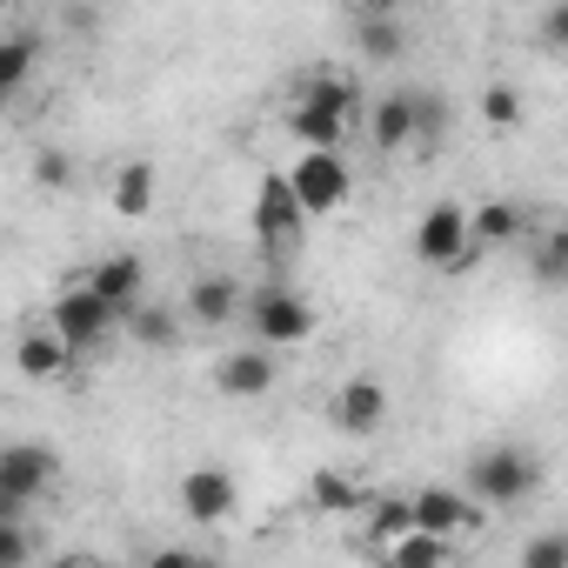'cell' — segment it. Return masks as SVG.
<instances>
[{
  "label": "cell",
  "mask_w": 568,
  "mask_h": 568,
  "mask_svg": "<svg viewBox=\"0 0 568 568\" xmlns=\"http://www.w3.org/2000/svg\"><path fill=\"white\" fill-rule=\"evenodd\" d=\"M88 295H101L114 315H128L134 302H148V261L141 254H128V247H114V254H101V261H88Z\"/></svg>",
  "instance_id": "obj_12"
},
{
  "label": "cell",
  "mask_w": 568,
  "mask_h": 568,
  "mask_svg": "<svg viewBox=\"0 0 568 568\" xmlns=\"http://www.w3.org/2000/svg\"><path fill=\"white\" fill-rule=\"evenodd\" d=\"M402 501H408V528H415V535H435V541H448V548H455V541H475V535L488 528V515H481L455 481H422V488L402 495Z\"/></svg>",
  "instance_id": "obj_5"
},
{
  "label": "cell",
  "mask_w": 568,
  "mask_h": 568,
  "mask_svg": "<svg viewBox=\"0 0 568 568\" xmlns=\"http://www.w3.org/2000/svg\"><path fill=\"white\" fill-rule=\"evenodd\" d=\"M541 48H548V54L568 48V8H548V14H541Z\"/></svg>",
  "instance_id": "obj_32"
},
{
  "label": "cell",
  "mask_w": 568,
  "mask_h": 568,
  "mask_svg": "<svg viewBox=\"0 0 568 568\" xmlns=\"http://www.w3.org/2000/svg\"><path fill=\"white\" fill-rule=\"evenodd\" d=\"M41 568H101L94 555H81V548H68V555H54V561H41Z\"/></svg>",
  "instance_id": "obj_33"
},
{
  "label": "cell",
  "mask_w": 568,
  "mask_h": 568,
  "mask_svg": "<svg viewBox=\"0 0 568 568\" xmlns=\"http://www.w3.org/2000/svg\"><path fill=\"white\" fill-rule=\"evenodd\" d=\"M28 561H34L28 521H0V568H28Z\"/></svg>",
  "instance_id": "obj_30"
},
{
  "label": "cell",
  "mask_w": 568,
  "mask_h": 568,
  "mask_svg": "<svg viewBox=\"0 0 568 568\" xmlns=\"http://www.w3.org/2000/svg\"><path fill=\"white\" fill-rule=\"evenodd\" d=\"M0 521H28V501H14V495H0Z\"/></svg>",
  "instance_id": "obj_34"
},
{
  "label": "cell",
  "mask_w": 568,
  "mask_h": 568,
  "mask_svg": "<svg viewBox=\"0 0 568 568\" xmlns=\"http://www.w3.org/2000/svg\"><path fill=\"white\" fill-rule=\"evenodd\" d=\"M515 568H568V535H561V528H541V535H528Z\"/></svg>",
  "instance_id": "obj_28"
},
{
  "label": "cell",
  "mask_w": 568,
  "mask_h": 568,
  "mask_svg": "<svg viewBox=\"0 0 568 568\" xmlns=\"http://www.w3.org/2000/svg\"><path fill=\"white\" fill-rule=\"evenodd\" d=\"M475 108H481L488 128H521V88H515V81H488Z\"/></svg>",
  "instance_id": "obj_27"
},
{
  "label": "cell",
  "mask_w": 568,
  "mask_h": 568,
  "mask_svg": "<svg viewBox=\"0 0 568 568\" xmlns=\"http://www.w3.org/2000/svg\"><path fill=\"white\" fill-rule=\"evenodd\" d=\"M254 241L267 247V261H288V254H302V241H308V221H302V207L288 201L281 174H261V194H254Z\"/></svg>",
  "instance_id": "obj_7"
},
{
  "label": "cell",
  "mask_w": 568,
  "mask_h": 568,
  "mask_svg": "<svg viewBox=\"0 0 568 568\" xmlns=\"http://www.w3.org/2000/svg\"><path fill=\"white\" fill-rule=\"evenodd\" d=\"M415 114H422V94H408V88L368 101V108H362V134H368V148H375V154H402V148L415 141Z\"/></svg>",
  "instance_id": "obj_14"
},
{
  "label": "cell",
  "mask_w": 568,
  "mask_h": 568,
  "mask_svg": "<svg viewBox=\"0 0 568 568\" xmlns=\"http://www.w3.org/2000/svg\"><path fill=\"white\" fill-rule=\"evenodd\" d=\"M541 488V455L528 442H488L468 455L462 468V495L488 515V508H521L528 495Z\"/></svg>",
  "instance_id": "obj_1"
},
{
  "label": "cell",
  "mask_w": 568,
  "mask_h": 568,
  "mask_svg": "<svg viewBox=\"0 0 568 568\" xmlns=\"http://www.w3.org/2000/svg\"><path fill=\"white\" fill-rule=\"evenodd\" d=\"M241 322H247V342L254 348H302L315 342V302L302 288H288V281H261V288L241 295Z\"/></svg>",
  "instance_id": "obj_2"
},
{
  "label": "cell",
  "mask_w": 568,
  "mask_h": 568,
  "mask_svg": "<svg viewBox=\"0 0 568 568\" xmlns=\"http://www.w3.org/2000/svg\"><path fill=\"white\" fill-rule=\"evenodd\" d=\"M234 508H241V488H234L227 468L194 462V468L181 475V515H187L194 528H221V521H234Z\"/></svg>",
  "instance_id": "obj_11"
},
{
  "label": "cell",
  "mask_w": 568,
  "mask_h": 568,
  "mask_svg": "<svg viewBox=\"0 0 568 568\" xmlns=\"http://www.w3.org/2000/svg\"><path fill=\"white\" fill-rule=\"evenodd\" d=\"M121 328H128L141 348H161V355L187 335V328H181V308H161V302H134V308L121 315Z\"/></svg>",
  "instance_id": "obj_23"
},
{
  "label": "cell",
  "mask_w": 568,
  "mask_h": 568,
  "mask_svg": "<svg viewBox=\"0 0 568 568\" xmlns=\"http://www.w3.org/2000/svg\"><path fill=\"white\" fill-rule=\"evenodd\" d=\"M368 501H375V488L355 481V475H342V468H315V475H308V508H315V515H348V521H355Z\"/></svg>",
  "instance_id": "obj_21"
},
{
  "label": "cell",
  "mask_w": 568,
  "mask_h": 568,
  "mask_svg": "<svg viewBox=\"0 0 568 568\" xmlns=\"http://www.w3.org/2000/svg\"><path fill=\"white\" fill-rule=\"evenodd\" d=\"M295 101H308V108H328V114H342V121H362V81L355 74H342V68H308L302 81H295Z\"/></svg>",
  "instance_id": "obj_19"
},
{
  "label": "cell",
  "mask_w": 568,
  "mask_h": 568,
  "mask_svg": "<svg viewBox=\"0 0 568 568\" xmlns=\"http://www.w3.org/2000/svg\"><path fill=\"white\" fill-rule=\"evenodd\" d=\"M528 267H535V281H541V288H568V234H561V227H548V234L535 241Z\"/></svg>",
  "instance_id": "obj_26"
},
{
  "label": "cell",
  "mask_w": 568,
  "mask_h": 568,
  "mask_svg": "<svg viewBox=\"0 0 568 568\" xmlns=\"http://www.w3.org/2000/svg\"><path fill=\"white\" fill-rule=\"evenodd\" d=\"M241 281L234 274H194L187 281V295H181V328H194V335H221V328H234L241 322Z\"/></svg>",
  "instance_id": "obj_9"
},
{
  "label": "cell",
  "mask_w": 568,
  "mask_h": 568,
  "mask_svg": "<svg viewBox=\"0 0 568 568\" xmlns=\"http://www.w3.org/2000/svg\"><path fill=\"white\" fill-rule=\"evenodd\" d=\"M74 362H81V355H74L48 322H28V328H21V342H14V368H21L28 382H68V375H74Z\"/></svg>",
  "instance_id": "obj_15"
},
{
  "label": "cell",
  "mask_w": 568,
  "mask_h": 568,
  "mask_svg": "<svg viewBox=\"0 0 568 568\" xmlns=\"http://www.w3.org/2000/svg\"><path fill=\"white\" fill-rule=\"evenodd\" d=\"M41 68V41L34 34H0V101H14Z\"/></svg>",
  "instance_id": "obj_24"
},
{
  "label": "cell",
  "mask_w": 568,
  "mask_h": 568,
  "mask_svg": "<svg viewBox=\"0 0 568 568\" xmlns=\"http://www.w3.org/2000/svg\"><path fill=\"white\" fill-rule=\"evenodd\" d=\"M515 241H528V207H521V201L495 194V201H475V207H468V247H475V254L515 247Z\"/></svg>",
  "instance_id": "obj_17"
},
{
  "label": "cell",
  "mask_w": 568,
  "mask_h": 568,
  "mask_svg": "<svg viewBox=\"0 0 568 568\" xmlns=\"http://www.w3.org/2000/svg\"><path fill=\"white\" fill-rule=\"evenodd\" d=\"M34 187H48V194L74 187V154H68V148H41V154H34Z\"/></svg>",
  "instance_id": "obj_29"
},
{
  "label": "cell",
  "mask_w": 568,
  "mask_h": 568,
  "mask_svg": "<svg viewBox=\"0 0 568 568\" xmlns=\"http://www.w3.org/2000/svg\"><path fill=\"white\" fill-rule=\"evenodd\" d=\"M328 408H335V428H348V435H382L388 428V388L375 375H348Z\"/></svg>",
  "instance_id": "obj_16"
},
{
  "label": "cell",
  "mask_w": 568,
  "mask_h": 568,
  "mask_svg": "<svg viewBox=\"0 0 568 568\" xmlns=\"http://www.w3.org/2000/svg\"><path fill=\"white\" fill-rule=\"evenodd\" d=\"M408 247H415V261H422V267L468 274V267L481 261V254L468 247V201H435V207H422V221H415Z\"/></svg>",
  "instance_id": "obj_4"
},
{
  "label": "cell",
  "mask_w": 568,
  "mask_h": 568,
  "mask_svg": "<svg viewBox=\"0 0 568 568\" xmlns=\"http://www.w3.org/2000/svg\"><path fill=\"white\" fill-rule=\"evenodd\" d=\"M154 194H161V168H154L148 154L121 161V168H114V181H108V207H114L121 221H141V214L154 207Z\"/></svg>",
  "instance_id": "obj_20"
},
{
  "label": "cell",
  "mask_w": 568,
  "mask_h": 568,
  "mask_svg": "<svg viewBox=\"0 0 568 568\" xmlns=\"http://www.w3.org/2000/svg\"><path fill=\"white\" fill-rule=\"evenodd\" d=\"M281 128H288V141H295L302 154H342V141H348L355 121H342V114H328V108H308V101H288Z\"/></svg>",
  "instance_id": "obj_18"
},
{
  "label": "cell",
  "mask_w": 568,
  "mask_h": 568,
  "mask_svg": "<svg viewBox=\"0 0 568 568\" xmlns=\"http://www.w3.org/2000/svg\"><path fill=\"white\" fill-rule=\"evenodd\" d=\"M402 535H415V528H408V501H402V495H375V501L362 508V548H368V555H388Z\"/></svg>",
  "instance_id": "obj_22"
},
{
  "label": "cell",
  "mask_w": 568,
  "mask_h": 568,
  "mask_svg": "<svg viewBox=\"0 0 568 568\" xmlns=\"http://www.w3.org/2000/svg\"><path fill=\"white\" fill-rule=\"evenodd\" d=\"M54 481H61V455L48 442H0V495L34 508Z\"/></svg>",
  "instance_id": "obj_10"
},
{
  "label": "cell",
  "mask_w": 568,
  "mask_h": 568,
  "mask_svg": "<svg viewBox=\"0 0 568 568\" xmlns=\"http://www.w3.org/2000/svg\"><path fill=\"white\" fill-rule=\"evenodd\" d=\"M281 187H288V201L302 207V221L342 214L355 201V168H348V154H295L281 168Z\"/></svg>",
  "instance_id": "obj_3"
},
{
  "label": "cell",
  "mask_w": 568,
  "mask_h": 568,
  "mask_svg": "<svg viewBox=\"0 0 568 568\" xmlns=\"http://www.w3.org/2000/svg\"><path fill=\"white\" fill-rule=\"evenodd\" d=\"M48 328H54L74 355H88V348H101V342L121 328V315H114L101 295H88V281H68V288L54 295V308H48Z\"/></svg>",
  "instance_id": "obj_6"
},
{
  "label": "cell",
  "mask_w": 568,
  "mask_h": 568,
  "mask_svg": "<svg viewBox=\"0 0 568 568\" xmlns=\"http://www.w3.org/2000/svg\"><path fill=\"white\" fill-rule=\"evenodd\" d=\"M274 382H281V362L267 355V348H227L221 362H214V388L227 395V402H261V395H274Z\"/></svg>",
  "instance_id": "obj_13"
},
{
  "label": "cell",
  "mask_w": 568,
  "mask_h": 568,
  "mask_svg": "<svg viewBox=\"0 0 568 568\" xmlns=\"http://www.w3.org/2000/svg\"><path fill=\"white\" fill-rule=\"evenodd\" d=\"M194 568H227V561H214V555H201V561H194Z\"/></svg>",
  "instance_id": "obj_35"
},
{
  "label": "cell",
  "mask_w": 568,
  "mask_h": 568,
  "mask_svg": "<svg viewBox=\"0 0 568 568\" xmlns=\"http://www.w3.org/2000/svg\"><path fill=\"white\" fill-rule=\"evenodd\" d=\"M348 41H355L362 61L388 68V61H402V54L415 48V28H408L402 8H388V0H362V8L348 14Z\"/></svg>",
  "instance_id": "obj_8"
},
{
  "label": "cell",
  "mask_w": 568,
  "mask_h": 568,
  "mask_svg": "<svg viewBox=\"0 0 568 568\" xmlns=\"http://www.w3.org/2000/svg\"><path fill=\"white\" fill-rule=\"evenodd\" d=\"M382 568H455V548L435 541V535H402L388 555H375Z\"/></svg>",
  "instance_id": "obj_25"
},
{
  "label": "cell",
  "mask_w": 568,
  "mask_h": 568,
  "mask_svg": "<svg viewBox=\"0 0 568 568\" xmlns=\"http://www.w3.org/2000/svg\"><path fill=\"white\" fill-rule=\"evenodd\" d=\"M201 561V548H187V541H168V548H154L141 568H194Z\"/></svg>",
  "instance_id": "obj_31"
}]
</instances>
